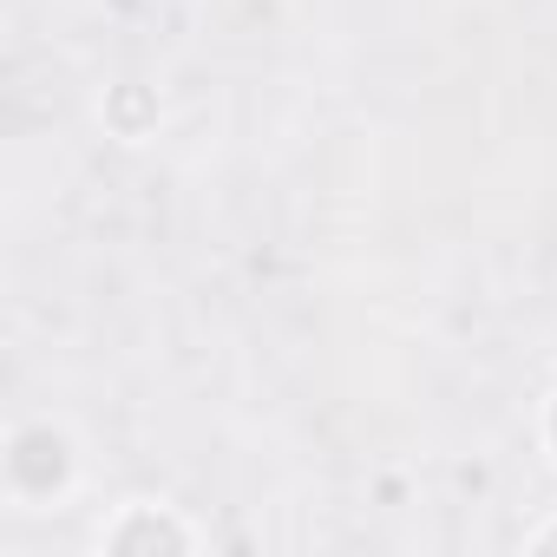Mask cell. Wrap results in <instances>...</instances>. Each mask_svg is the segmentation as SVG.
Returning <instances> with one entry per match:
<instances>
[{
	"instance_id": "6da1fadb",
	"label": "cell",
	"mask_w": 557,
	"mask_h": 557,
	"mask_svg": "<svg viewBox=\"0 0 557 557\" xmlns=\"http://www.w3.org/2000/svg\"><path fill=\"white\" fill-rule=\"evenodd\" d=\"M79 472V453H73V433L53 426V420H27L14 440H8V492L27 498V505H47L73 485Z\"/></svg>"
},
{
	"instance_id": "7a4b0ae2",
	"label": "cell",
	"mask_w": 557,
	"mask_h": 557,
	"mask_svg": "<svg viewBox=\"0 0 557 557\" xmlns=\"http://www.w3.org/2000/svg\"><path fill=\"white\" fill-rule=\"evenodd\" d=\"M190 524H177L171 511L158 505H125L112 524H106V550H125V557H145V550H190Z\"/></svg>"
},
{
	"instance_id": "3957f363",
	"label": "cell",
	"mask_w": 557,
	"mask_h": 557,
	"mask_svg": "<svg viewBox=\"0 0 557 557\" xmlns=\"http://www.w3.org/2000/svg\"><path fill=\"white\" fill-rule=\"evenodd\" d=\"M531 550H557V524H537L531 531Z\"/></svg>"
},
{
	"instance_id": "277c9868",
	"label": "cell",
	"mask_w": 557,
	"mask_h": 557,
	"mask_svg": "<svg viewBox=\"0 0 557 557\" xmlns=\"http://www.w3.org/2000/svg\"><path fill=\"white\" fill-rule=\"evenodd\" d=\"M544 440H550V453H557V400H550V413H544Z\"/></svg>"
}]
</instances>
